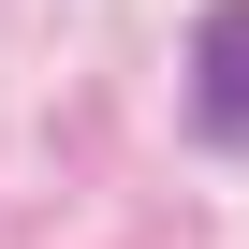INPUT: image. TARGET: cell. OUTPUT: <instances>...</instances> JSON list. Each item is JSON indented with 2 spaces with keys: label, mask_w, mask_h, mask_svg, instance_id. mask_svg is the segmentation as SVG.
I'll list each match as a JSON object with an SVG mask.
<instances>
[{
  "label": "cell",
  "mask_w": 249,
  "mask_h": 249,
  "mask_svg": "<svg viewBox=\"0 0 249 249\" xmlns=\"http://www.w3.org/2000/svg\"><path fill=\"white\" fill-rule=\"evenodd\" d=\"M191 117L220 147H249V0H220V15L191 30Z\"/></svg>",
  "instance_id": "cell-1"
}]
</instances>
